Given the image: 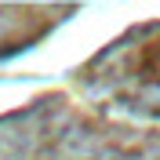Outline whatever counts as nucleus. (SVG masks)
Segmentation results:
<instances>
[{
    "mask_svg": "<svg viewBox=\"0 0 160 160\" xmlns=\"http://www.w3.org/2000/svg\"><path fill=\"white\" fill-rule=\"evenodd\" d=\"M0 160H131V153L62 98H40L0 117Z\"/></svg>",
    "mask_w": 160,
    "mask_h": 160,
    "instance_id": "obj_1",
    "label": "nucleus"
}]
</instances>
